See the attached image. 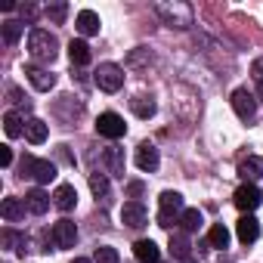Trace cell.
I'll return each mask as SVG.
<instances>
[{"label": "cell", "instance_id": "836d02e7", "mask_svg": "<svg viewBox=\"0 0 263 263\" xmlns=\"http://www.w3.org/2000/svg\"><path fill=\"white\" fill-rule=\"evenodd\" d=\"M251 74H254V81H257V84H263V59H257V62L251 65Z\"/></svg>", "mask_w": 263, "mask_h": 263}, {"label": "cell", "instance_id": "2e32d148", "mask_svg": "<svg viewBox=\"0 0 263 263\" xmlns=\"http://www.w3.org/2000/svg\"><path fill=\"white\" fill-rule=\"evenodd\" d=\"M74 25H78V31H81L84 37L99 34V16H96L93 10H81V13H78V19H74Z\"/></svg>", "mask_w": 263, "mask_h": 263}, {"label": "cell", "instance_id": "8992f818", "mask_svg": "<svg viewBox=\"0 0 263 263\" xmlns=\"http://www.w3.org/2000/svg\"><path fill=\"white\" fill-rule=\"evenodd\" d=\"M124 130H127V124H124V118L115 115V111H105V115L96 118V134H99V137L118 140V137H124Z\"/></svg>", "mask_w": 263, "mask_h": 263}, {"label": "cell", "instance_id": "d4e9b609", "mask_svg": "<svg viewBox=\"0 0 263 263\" xmlns=\"http://www.w3.org/2000/svg\"><path fill=\"white\" fill-rule=\"evenodd\" d=\"M208 241H211V248H229V229H226L223 223L211 226V232H208Z\"/></svg>", "mask_w": 263, "mask_h": 263}, {"label": "cell", "instance_id": "277c9868", "mask_svg": "<svg viewBox=\"0 0 263 263\" xmlns=\"http://www.w3.org/2000/svg\"><path fill=\"white\" fill-rule=\"evenodd\" d=\"M93 81H96L99 90H105V93H118V90L124 87V68L115 65V62H102V65L96 68Z\"/></svg>", "mask_w": 263, "mask_h": 263}, {"label": "cell", "instance_id": "8fae6325", "mask_svg": "<svg viewBox=\"0 0 263 263\" xmlns=\"http://www.w3.org/2000/svg\"><path fill=\"white\" fill-rule=\"evenodd\" d=\"M121 223H127L130 229L146 226V208H143V201H124V208H121Z\"/></svg>", "mask_w": 263, "mask_h": 263}, {"label": "cell", "instance_id": "cb8c5ba5", "mask_svg": "<svg viewBox=\"0 0 263 263\" xmlns=\"http://www.w3.org/2000/svg\"><path fill=\"white\" fill-rule=\"evenodd\" d=\"M180 223H183V229H186V232H195V229H201L204 217H201V211H198V208H186V211H183V217H180Z\"/></svg>", "mask_w": 263, "mask_h": 263}, {"label": "cell", "instance_id": "7402d4cb", "mask_svg": "<svg viewBox=\"0 0 263 263\" xmlns=\"http://www.w3.org/2000/svg\"><path fill=\"white\" fill-rule=\"evenodd\" d=\"M25 137H28V143L41 146V143L47 140V124H44L41 118H31V121L25 124Z\"/></svg>", "mask_w": 263, "mask_h": 263}, {"label": "cell", "instance_id": "d6986e66", "mask_svg": "<svg viewBox=\"0 0 263 263\" xmlns=\"http://www.w3.org/2000/svg\"><path fill=\"white\" fill-rule=\"evenodd\" d=\"M25 204H28L31 214H47V211H50V195H47L44 189H31V192L25 195Z\"/></svg>", "mask_w": 263, "mask_h": 263}, {"label": "cell", "instance_id": "f1b7e54d", "mask_svg": "<svg viewBox=\"0 0 263 263\" xmlns=\"http://www.w3.org/2000/svg\"><path fill=\"white\" fill-rule=\"evenodd\" d=\"M19 37H22V22H13V19L4 22V41L7 44H16Z\"/></svg>", "mask_w": 263, "mask_h": 263}, {"label": "cell", "instance_id": "4dcf8cb0", "mask_svg": "<svg viewBox=\"0 0 263 263\" xmlns=\"http://www.w3.org/2000/svg\"><path fill=\"white\" fill-rule=\"evenodd\" d=\"M65 13H68V7L65 4H56V7H47V16L56 22V25H62L65 22Z\"/></svg>", "mask_w": 263, "mask_h": 263}, {"label": "cell", "instance_id": "6da1fadb", "mask_svg": "<svg viewBox=\"0 0 263 263\" xmlns=\"http://www.w3.org/2000/svg\"><path fill=\"white\" fill-rule=\"evenodd\" d=\"M28 53H31V59H37V62H53V59L59 56V41H56L50 31L34 28V31L28 34Z\"/></svg>", "mask_w": 263, "mask_h": 263}, {"label": "cell", "instance_id": "ac0fdd59", "mask_svg": "<svg viewBox=\"0 0 263 263\" xmlns=\"http://www.w3.org/2000/svg\"><path fill=\"white\" fill-rule=\"evenodd\" d=\"M238 177H241L245 183H257V180L263 177V161H260V158H245V161L238 164Z\"/></svg>", "mask_w": 263, "mask_h": 263}, {"label": "cell", "instance_id": "5bb4252c", "mask_svg": "<svg viewBox=\"0 0 263 263\" xmlns=\"http://www.w3.org/2000/svg\"><path fill=\"white\" fill-rule=\"evenodd\" d=\"M102 164L108 167V174H111V177H124V149L108 146V149L102 152Z\"/></svg>", "mask_w": 263, "mask_h": 263}, {"label": "cell", "instance_id": "4316f807", "mask_svg": "<svg viewBox=\"0 0 263 263\" xmlns=\"http://www.w3.org/2000/svg\"><path fill=\"white\" fill-rule=\"evenodd\" d=\"M90 189H93L96 198H105V195H108V180H105V174H90Z\"/></svg>", "mask_w": 263, "mask_h": 263}, {"label": "cell", "instance_id": "7a4b0ae2", "mask_svg": "<svg viewBox=\"0 0 263 263\" xmlns=\"http://www.w3.org/2000/svg\"><path fill=\"white\" fill-rule=\"evenodd\" d=\"M155 13L164 19V25L171 28H189L192 25V7L183 4V0H174V4H155Z\"/></svg>", "mask_w": 263, "mask_h": 263}, {"label": "cell", "instance_id": "ba28073f", "mask_svg": "<svg viewBox=\"0 0 263 263\" xmlns=\"http://www.w3.org/2000/svg\"><path fill=\"white\" fill-rule=\"evenodd\" d=\"M232 201H235V208H238V211L251 214V211L263 201V195H260V189H257L254 183H245V186H238V189H235V198H232Z\"/></svg>", "mask_w": 263, "mask_h": 263}, {"label": "cell", "instance_id": "484cf974", "mask_svg": "<svg viewBox=\"0 0 263 263\" xmlns=\"http://www.w3.org/2000/svg\"><path fill=\"white\" fill-rule=\"evenodd\" d=\"M4 130H7V137H22V134H25V130H22V118H19L16 111H7Z\"/></svg>", "mask_w": 263, "mask_h": 263}, {"label": "cell", "instance_id": "f35d334b", "mask_svg": "<svg viewBox=\"0 0 263 263\" xmlns=\"http://www.w3.org/2000/svg\"><path fill=\"white\" fill-rule=\"evenodd\" d=\"M257 90H260V99H263V84H257Z\"/></svg>", "mask_w": 263, "mask_h": 263}, {"label": "cell", "instance_id": "3957f363", "mask_svg": "<svg viewBox=\"0 0 263 263\" xmlns=\"http://www.w3.org/2000/svg\"><path fill=\"white\" fill-rule=\"evenodd\" d=\"M177 217H183V195L167 189V192H161V198H158V226L171 229V226L177 223Z\"/></svg>", "mask_w": 263, "mask_h": 263}, {"label": "cell", "instance_id": "44dd1931", "mask_svg": "<svg viewBox=\"0 0 263 263\" xmlns=\"http://www.w3.org/2000/svg\"><path fill=\"white\" fill-rule=\"evenodd\" d=\"M130 108H134V115L137 118H152L155 115V99L152 96H134V99H130Z\"/></svg>", "mask_w": 263, "mask_h": 263}, {"label": "cell", "instance_id": "f546056e", "mask_svg": "<svg viewBox=\"0 0 263 263\" xmlns=\"http://www.w3.org/2000/svg\"><path fill=\"white\" fill-rule=\"evenodd\" d=\"M93 260H96V263H118L121 257H118V251H115V248H108V245H102V248H96V254H93Z\"/></svg>", "mask_w": 263, "mask_h": 263}, {"label": "cell", "instance_id": "9a60e30c", "mask_svg": "<svg viewBox=\"0 0 263 263\" xmlns=\"http://www.w3.org/2000/svg\"><path fill=\"white\" fill-rule=\"evenodd\" d=\"M134 254H137L140 263H158V260H161V251H158V245H155L152 238H140V241L134 245Z\"/></svg>", "mask_w": 263, "mask_h": 263}, {"label": "cell", "instance_id": "7c38bea8", "mask_svg": "<svg viewBox=\"0 0 263 263\" xmlns=\"http://www.w3.org/2000/svg\"><path fill=\"white\" fill-rule=\"evenodd\" d=\"M53 241H56V248H74V241H78V226H74L71 220H59V223L53 226Z\"/></svg>", "mask_w": 263, "mask_h": 263}, {"label": "cell", "instance_id": "d590c367", "mask_svg": "<svg viewBox=\"0 0 263 263\" xmlns=\"http://www.w3.org/2000/svg\"><path fill=\"white\" fill-rule=\"evenodd\" d=\"M22 16H25V19H34V16H37V10H34V7H22Z\"/></svg>", "mask_w": 263, "mask_h": 263}, {"label": "cell", "instance_id": "30bf717a", "mask_svg": "<svg viewBox=\"0 0 263 263\" xmlns=\"http://www.w3.org/2000/svg\"><path fill=\"white\" fill-rule=\"evenodd\" d=\"M158 164H161L158 149H155L152 143H140V146H137V167H140V171H146V174H155V171H158Z\"/></svg>", "mask_w": 263, "mask_h": 263}, {"label": "cell", "instance_id": "603a6c76", "mask_svg": "<svg viewBox=\"0 0 263 263\" xmlns=\"http://www.w3.org/2000/svg\"><path fill=\"white\" fill-rule=\"evenodd\" d=\"M68 59H71V65H87L90 62V47L84 41H71L68 44Z\"/></svg>", "mask_w": 263, "mask_h": 263}, {"label": "cell", "instance_id": "d6a6232c", "mask_svg": "<svg viewBox=\"0 0 263 263\" xmlns=\"http://www.w3.org/2000/svg\"><path fill=\"white\" fill-rule=\"evenodd\" d=\"M0 164H4V167L13 164V149L10 146H0Z\"/></svg>", "mask_w": 263, "mask_h": 263}, {"label": "cell", "instance_id": "1f68e13d", "mask_svg": "<svg viewBox=\"0 0 263 263\" xmlns=\"http://www.w3.org/2000/svg\"><path fill=\"white\" fill-rule=\"evenodd\" d=\"M146 59H149V62H152V53H149V50H146V47H137V50H134V53H130V65H143V62H146Z\"/></svg>", "mask_w": 263, "mask_h": 263}, {"label": "cell", "instance_id": "ffe728a7", "mask_svg": "<svg viewBox=\"0 0 263 263\" xmlns=\"http://www.w3.org/2000/svg\"><path fill=\"white\" fill-rule=\"evenodd\" d=\"M0 214H4V220L16 223V220L25 217V204H22L19 198H4V201H0Z\"/></svg>", "mask_w": 263, "mask_h": 263}, {"label": "cell", "instance_id": "4fadbf2b", "mask_svg": "<svg viewBox=\"0 0 263 263\" xmlns=\"http://www.w3.org/2000/svg\"><path fill=\"white\" fill-rule=\"evenodd\" d=\"M235 232H238V241H245V245L257 241V238H260V223H257V217L241 214V220L235 223Z\"/></svg>", "mask_w": 263, "mask_h": 263}, {"label": "cell", "instance_id": "8d00e7d4", "mask_svg": "<svg viewBox=\"0 0 263 263\" xmlns=\"http://www.w3.org/2000/svg\"><path fill=\"white\" fill-rule=\"evenodd\" d=\"M220 263H235V260H232L229 254H220Z\"/></svg>", "mask_w": 263, "mask_h": 263}, {"label": "cell", "instance_id": "e0dca14e", "mask_svg": "<svg viewBox=\"0 0 263 263\" xmlns=\"http://www.w3.org/2000/svg\"><path fill=\"white\" fill-rule=\"evenodd\" d=\"M53 204H56L59 211H71V208L78 204V192H74V186H71V183H62V186L56 189V195H53Z\"/></svg>", "mask_w": 263, "mask_h": 263}, {"label": "cell", "instance_id": "52a82bcc", "mask_svg": "<svg viewBox=\"0 0 263 263\" xmlns=\"http://www.w3.org/2000/svg\"><path fill=\"white\" fill-rule=\"evenodd\" d=\"M232 108H235V115H238L241 121H251V118L257 115V99H254V93H248L245 87H238V90L232 93Z\"/></svg>", "mask_w": 263, "mask_h": 263}, {"label": "cell", "instance_id": "83f0119b", "mask_svg": "<svg viewBox=\"0 0 263 263\" xmlns=\"http://www.w3.org/2000/svg\"><path fill=\"white\" fill-rule=\"evenodd\" d=\"M171 254L174 257H189V241H186V235H171Z\"/></svg>", "mask_w": 263, "mask_h": 263}, {"label": "cell", "instance_id": "9c48e42d", "mask_svg": "<svg viewBox=\"0 0 263 263\" xmlns=\"http://www.w3.org/2000/svg\"><path fill=\"white\" fill-rule=\"evenodd\" d=\"M25 78H28L31 87L41 90V93H50V90L56 87V74H50L47 68H37V65H25Z\"/></svg>", "mask_w": 263, "mask_h": 263}, {"label": "cell", "instance_id": "e575fe53", "mask_svg": "<svg viewBox=\"0 0 263 263\" xmlns=\"http://www.w3.org/2000/svg\"><path fill=\"white\" fill-rule=\"evenodd\" d=\"M127 192H130V195H143V183H130Z\"/></svg>", "mask_w": 263, "mask_h": 263}, {"label": "cell", "instance_id": "74e56055", "mask_svg": "<svg viewBox=\"0 0 263 263\" xmlns=\"http://www.w3.org/2000/svg\"><path fill=\"white\" fill-rule=\"evenodd\" d=\"M71 263H93V260H87V257H74Z\"/></svg>", "mask_w": 263, "mask_h": 263}, {"label": "cell", "instance_id": "5b68a950", "mask_svg": "<svg viewBox=\"0 0 263 263\" xmlns=\"http://www.w3.org/2000/svg\"><path fill=\"white\" fill-rule=\"evenodd\" d=\"M22 177H34L37 183L56 180V164L44 158H22Z\"/></svg>", "mask_w": 263, "mask_h": 263}]
</instances>
